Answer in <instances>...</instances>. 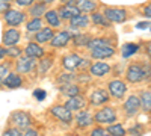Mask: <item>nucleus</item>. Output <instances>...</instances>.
Listing matches in <instances>:
<instances>
[{
	"mask_svg": "<svg viewBox=\"0 0 151 136\" xmlns=\"http://www.w3.org/2000/svg\"><path fill=\"white\" fill-rule=\"evenodd\" d=\"M80 62H82V58L79 55H76V53H70V55H67L64 59H62V65H64V68L68 70V71L77 70Z\"/></svg>",
	"mask_w": 151,
	"mask_h": 136,
	"instance_id": "obj_10",
	"label": "nucleus"
},
{
	"mask_svg": "<svg viewBox=\"0 0 151 136\" xmlns=\"http://www.w3.org/2000/svg\"><path fill=\"white\" fill-rule=\"evenodd\" d=\"M18 41H20V32L17 29H8L3 33V44L5 45L12 47V45H15Z\"/></svg>",
	"mask_w": 151,
	"mask_h": 136,
	"instance_id": "obj_16",
	"label": "nucleus"
},
{
	"mask_svg": "<svg viewBox=\"0 0 151 136\" xmlns=\"http://www.w3.org/2000/svg\"><path fill=\"white\" fill-rule=\"evenodd\" d=\"M50 112H52L53 117H56L58 119H60L62 122H71L73 121V114L71 110L67 109L65 106H53L52 109H50Z\"/></svg>",
	"mask_w": 151,
	"mask_h": 136,
	"instance_id": "obj_8",
	"label": "nucleus"
},
{
	"mask_svg": "<svg viewBox=\"0 0 151 136\" xmlns=\"http://www.w3.org/2000/svg\"><path fill=\"white\" fill-rule=\"evenodd\" d=\"M125 77H127V82L130 83H137L144 80V71H142V64H132L127 68V73H125Z\"/></svg>",
	"mask_w": 151,
	"mask_h": 136,
	"instance_id": "obj_3",
	"label": "nucleus"
},
{
	"mask_svg": "<svg viewBox=\"0 0 151 136\" xmlns=\"http://www.w3.org/2000/svg\"><path fill=\"white\" fill-rule=\"evenodd\" d=\"M109 101V92L104 89H95L91 94V104L92 106H100V104H104Z\"/></svg>",
	"mask_w": 151,
	"mask_h": 136,
	"instance_id": "obj_14",
	"label": "nucleus"
},
{
	"mask_svg": "<svg viewBox=\"0 0 151 136\" xmlns=\"http://www.w3.org/2000/svg\"><path fill=\"white\" fill-rule=\"evenodd\" d=\"M55 35H56V33H53V29H52V27H44V29H41L40 32H36L35 40H36L38 44H40V42H48V41L53 40Z\"/></svg>",
	"mask_w": 151,
	"mask_h": 136,
	"instance_id": "obj_20",
	"label": "nucleus"
},
{
	"mask_svg": "<svg viewBox=\"0 0 151 136\" xmlns=\"http://www.w3.org/2000/svg\"><path fill=\"white\" fill-rule=\"evenodd\" d=\"M9 70H11V64H9V62L0 64V77H2V79H6L9 74H11Z\"/></svg>",
	"mask_w": 151,
	"mask_h": 136,
	"instance_id": "obj_37",
	"label": "nucleus"
},
{
	"mask_svg": "<svg viewBox=\"0 0 151 136\" xmlns=\"http://www.w3.org/2000/svg\"><path fill=\"white\" fill-rule=\"evenodd\" d=\"M94 121L100 122V124H113V122L116 121L115 109L110 107V106H106L103 109H100L98 112L94 115Z\"/></svg>",
	"mask_w": 151,
	"mask_h": 136,
	"instance_id": "obj_1",
	"label": "nucleus"
},
{
	"mask_svg": "<svg viewBox=\"0 0 151 136\" xmlns=\"http://www.w3.org/2000/svg\"><path fill=\"white\" fill-rule=\"evenodd\" d=\"M3 82H5V79H2V77H0V85H2Z\"/></svg>",
	"mask_w": 151,
	"mask_h": 136,
	"instance_id": "obj_52",
	"label": "nucleus"
},
{
	"mask_svg": "<svg viewBox=\"0 0 151 136\" xmlns=\"http://www.w3.org/2000/svg\"><path fill=\"white\" fill-rule=\"evenodd\" d=\"M73 80H74V76H73L71 73H68V74H62V76L58 77V83H59L60 86L68 85V83H73Z\"/></svg>",
	"mask_w": 151,
	"mask_h": 136,
	"instance_id": "obj_34",
	"label": "nucleus"
},
{
	"mask_svg": "<svg viewBox=\"0 0 151 136\" xmlns=\"http://www.w3.org/2000/svg\"><path fill=\"white\" fill-rule=\"evenodd\" d=\"M15 2H17V5H20V6H30V5H33L35 0H15Z\"/></svg>",
	"mask_w": 151,
	"mask_h": 136,
	"instance_id": "obj_44",
	"label": "nucleus"
},
{
	"mask_svg": "<svg viewBox=\"0 0 151 136\" xmlns=\"http://www.w3.org/2000/svg\"><path fill=\"white\" fill-rule=\"evenodd\" d=\"M3 2H11V0H3Z\"/></svg>",
	"mask_w": 151,
	"mask_h": 136,
	"instance_id": "obj_53",
	"label": "nucleus"
},
{
	"mask_svg": "<svg viewBox=\"0 0 151 136\" xmlns=\"http://www.w3.org/2000/svg\"><path fill=\"white\" fill-rule=\"evenodd\" d=\"M91 38H89V35H76L74 36V44L77 45V47H88V44H89Z\"/></svg>",
	"mask_w": 151,
	"mask_h": 136,
	"instance_id": "obj_32",
	"label": "nucleus"
},
{
	"mask_svg": "<svg viewBox=\"0 0 151 136\" xmlns=\"http://www.w3.org/2000/svg\"><path fill=\"white\" fill-rule=\"evenodd\" d=\"M147 53H148V58L151 59V42L148 44V47H147Z\"/></svg>",
	"mask_w": 151,
	"mask_h": 136,
	"instance_id": "obj_50",
	"label": "nucleus"
},
{
	"mask_svg": "<svg viewBox=\"0 0 151 136\" xmlns=\"http://www.w3.org/2000/svg\"><path fill=\"white\" fill-rule=\"evenodd\" d=\"M11 121H12V124H14L17 129H29L30 127V117L29 114L26 112H21V110H15V112H12L11 115Z\"/></svg>",
	"mask_w": 151,
	"mask_h": 136,
	"instance_id": "obj_2",
	"label": "nucleus"
},
{
	"mask_svg": "<svg viewBox=\"0 0 151 136\" xmlns=\"http://www.w3.org/2000/svg\"><path fill=\"white\" fill-rule=\"evenodd\" d=\"M3 85L6 86V88H9V89H17V88H20V86L23 85V79H21L20 74H17V73H11L9 76L5 79Z\"/></svg>",
	"mask_w": 151,
	"mask_h": 136,
	"instance_id": "obj_18",
	"label": "nucleus"
},
{
	"mask_svg": "<svg viewBox=\"0 0 151 136\" xmlns=\"http://www.w3.org/2000/svg\"><path fill=\"white\" fill-rule=\"evenodd\" d=\"M52 64H53V59H52V58H44V59H41V62H40V73L44 74L45 71H48V68L52 67Z\"/></svg>",
	"mask_w": 151,
	"mask_h": 136,
	"instance_id": "obj_33",
	"label": "nucleus"
},
{
	"mask_svg": "<svg viewBox=\"0 0 151 136\" xmlns=\"http://www.w3.org/2000/svg\"><path fill=\"white\" fill-rule=\"evenodd\" d=\"M6 56V50L3 47H0V64H2V60H3V58Z\"/></svg>",
	"mask_w": 151,
	"mask_h": 136,
	"instance_id": "obj_49",
	"label": "nucleus"
},
{
	"mask_svg": "<svg viewBox=\"0 0 151 136\" xmlns=\"http://www.w3.org/2000/svg\"><path fill=\"white\" fill-rule=\"evenodd\" d=\"M11 8H9V3L8 2H3V0H0V14L2 12H6V11H9Z\"/></svg>",
	"mask_w": 151,
	"mask_h": 136,
	"instance_id": "obj_43",
	"label": "nucleus"
},
{
	"mask_svg": "<svg viewBox=\"0 0 151 136\" xmlns=\"http://www.w3.org/2000/svg\"><path fill=\"white\" fill-rule=\"evenodd\" d=\"M58 14L60 15V18H74V17H77L80 15V9L73 5V3H68V5H64V6H60L58 9Z\"/></svg>",
	"mask_w": 151,
	"mask_h": 136,
	"instance_id": "obj_11",
	"label": "nucleus"
},
{
	"mask_svg": "<svg viewBox=\"0 0 151 136\" xmlns=\"http://www.w3.org/2000/svg\"><path fill=\"white\" fill-rule=\"evenodd\" d=\"M137 50H139V45L134 44V42H127L121 47V55L124 59H129L130 56H133Z\"/></svg>",
	"mask_w": 151,
	"mask_h": 136,
	"instance_id": "obj_23",
	"label": "nucleus"
},
{
	"mask_svg": "<svg viewBox=\"0 0 151 136\" xmlns=\"http://www.w3.org/2000/svg\"><path fill=\"white\" fill-rule=\"evenodd\" d=\"M27 58H32V59H40L44 56V48L38 44V42H29L26 50H24Z\"/></svg>",
	"mask_w": 151,
	"mask_h": 136,
	"instance_id": "obj_13",
	"label": "nucleus"
},
{
	"mask_svg": "<svg viewBox=\"0 0 151 136\" xmlns=\"http://www.w3.org/2000/svg\"><path fill=\"white\" fill-rule=\"evenodd\" d=\"M92 76H97V77H103L106 76L107 73H110V65L109 64H104V62H95L91 65L89 68Z\"/></svg>",
	"mask_w": 151,
	"mask_h": 136,
	"instance_id": "obj_17",
	"label": "nucleus"
},
{
	"mask_svg": "<svg viewBox=\"0 0 151 136\" xmlns=\"http://www.w3.org/2000/svg\"><path fill=\"white\" fill-rule=\"evenodd\" d=\"M26 27H27L29 32H40L42 29V21H41V18H32L27 23Z\"/></svg>",
	"mask_w": 151,
	"mask_h": 136,
	"instance_id": "obj_30",
	"label": "nucleus"
},
{
	"mask_svg": "<svg viewBox=\"0 0 151 136\" xmlns=\"http://www.w3.org/2000/svg\"><path fill=\"white\" fill-rule=\"evenodd\" d=\"M53 0H41V3H52Z\"/></svg>",
	"mask_w": 151,
	"mask_h": 136,
	"instance_id": "obj_51",
	"label": "nucleus"
},
{
	"mask_svg": "<svg viewBox=\"0 0 151 136\" xmlns=\"http://www.w3.org/2000/svg\"><path fill=\"white\" fill-rule=\"evenodd\" d=\"M76 6L80 9V12H92L97 8V3L92 0H76Z\"/></svg>",
	"mask_w": 151,
	"mask_h": 136,
	"instance_id": "obj_24",
	"label": "nucleus"
},
{
	"mask_svg": "<svg viewBox=\"0 0 151 136\" xmlns=\"http://www.w3.org/2000/svg\"><path fill=\"white\" fill-rule=\"evenodd\" d=\"M91 20H92L95 24H101V26H109V21H107L101 14H92Z\"/></svg>",
	"mask_w": 151,
	"mask_h": 136,
	"instance_id": "obj_35",
	"label": "nucleus"
},
{
	"mask_svg": "<svg viewBox=\"0 0 151 136\" xmlns=\"http://www.w3.org/2000/svg\"><path fill=\"white\" fill-rule=\"evenodd\" d=\"M65 107L70 110H82L83 107H86V98L83 95H76L68 98V101L65 103Z\"/></svg>",
	"mask_w": 151,
	"mask_h": 136,
	"instance_id": "obj_12",
	"label": "nucleus"
},
{
	"mask_svg": "<svg viewBox=\"0 0 151 136\" xmlns=\"http://www.w3.org/2000/svg\"><path fill=\"white\" fill-rule=\"evenodd\" d=\"M45 20H47V23H48L52 27H58L59 24H60L58 11H47V12H45Z\"/></svg>",
	"mask_w": 151,
	"mask_h": 136,
	"instance_id": "obj_26",
	"label": "nucleus"
},
{
	"mask_svg": "<svg viewBox=\"0 0 151 136\" xmlns=\"http://www.w3.org/2000/svg\"><path fill=\"white\" fill-rule=\"evenodd\" d=\"M24 20H26V15H24L21 11L9 9V11L5 12V21L9 26H18V24H21Z\"/></svg>",
	"mask_w": 151,
	"mask_h": 136,
	"instance_id": "obj_6",
	"label": "nucleus"
},
{
	"mask_svg": "<svg viewBox=\"0 0 151 136\" xmlns=\"http://www.w3.org/2000/svg\"><path fill=\"white\" fill-rule=\"evenodd\" d=\"M109 41L104 40V38H95V40H91L89 44H88V48L89 50H94V48H101V47H109Z\"/></svg>",
	"mask_w": 151,
	"mask_h": 136,
	"instance_id": "obj_29",
	"label": "nucleus"
},
{
	"mask_svg": "<svg viewBox=\"0 0 151 136\" xmlns=\"http://www.w3.org/2000/svg\"><path fill=\"white\" fill-rule=\"evenodd\" d=\"M104 17L109 21L113 23H124L127 18V12L122 8H106L104 9Z\"/></svg>",
	"mask_w": 151,
	"mask_h": 136,
	"instance_id": "obj_4",
	"label": "nucleus"
},
{
	"mask_svg": "<svg viewBox=\"0 0 151 136\" xmlns=\"http://www.w3.org/2000/svg\"><path fill=\"white\" fill-rule=\"evenodd\" d=\"M2 136H21V130H20V129H17V127H12V129L5 130Z\"/></svg>",
	"mask_w": 151,
	"mask_h": 136,
	"instance_id": "obj_39",
	"label": "nucleus"
},
{
	"mask_svg": "<svg viewBox=\"0 0 151 136\" xmlns=\"http://www.w3.org/2000/svg\"><path fill=\"white\" fill-rule=\"evenodd\" d=\"M141 109V97L137 95H130L124 103V112L127 114V117H133L137 114V110Z\"/></svg>",
	"mask_w": 151,
	"mask_h": 136,
	"instance_id": "obj_5",
	"label": "nucleus"
},
{
	"mask_svg": "<svg viewBox=\"0 0 151 136\" xmlns=\"http://www.w3.org/2000/svg\"><path fill=\"white\" fill-rule=\"evenodd\" d=\"M144 15L148 17V18H151V5L145 6V9H144Z\"/></svg>",
	"mask_w": 151,
	"mask_h": 136,
	"instance_id": "obj_48",
	"label": "nucleus"
},
{
	"mask_svg": "<svg viewBox=\"0 0 151 136\" xmlns=\"http://www.w3.org/2000/svg\"><path fill=\"white\" fill-rule=\"evenodd\" d=\"M88 23H89V18L80 14L77 17L71 18V27H85V26H88Z\"/></svg>",
	"mask_w": 151,
	"mask_h": 136,
	"instance_id": "obj_27",
	"label": "nucleus"
},
{
	"mask_svg": "<svg viewBox=\"0 0 151 136\" xmlns=\"http://www.w3.org/2000/svg\"><path fill=\"white\" fill-rule=\"evenodd\" d=\"M136 27H137V29H148V27H151V24H150L148 21H141V23L136 24Z\"/></svg>",
	"mask_w": 151,
	"mask_h": 136,
	"instance_id": "obj_45",
	"label": "nucleus"
},
{
	"mask_svg": "<svg viewBox=\"0 0 151 136\" xmlns=\"http://www.w3.org/2000/svg\"><path fill=\"white\" fill-rule=\"evenodd\" d=\"M141 109L145 112H151V91H144L141 94Z\"/></svg>",
	"mask_w": 151,
	"mask_h": 136,
	"instance_id": "obj_25",
	"label": "nucleus"
},
{
	"mask_svg": "<svg viewBox=\"0 0 151 136\" xmlns=\"http://www.w3.org/2000/svg\"><path fill=\"white\" fill-rule=\"evenodd\" d=\"M142 71H144V79H148L151 76V65L150 64H142Z\"/></svg>",
	"mask_w": 151,
	"mask_h": 136,
	"instance_id": "obj_41",
	"label": "nucleus"
},
{
	"mask_svg": "<svg viewBox=\"0 0 151 136\" xmlns=\"http://www.w3.org/2000/svg\"><path fill=\"white\" fill-rule=\"evenodd\" d=\"M60 94L71 98V97L79 95V94H80V89H79V86L76 85V83H68V85L60 86Z\"/></svg>",
	"mask_w": 151,
	"mask_h": 136,
	"instance_id": "obj_22",
	"label": "nucleus"
},
{
	"mask_svg": "<svg viewBox=\"0 0 151 136\" xmlns=\"http://www.w3.org/2000/svg\"><path fill=\"white\" fill-rule=\"evenodd\" d=\"M89 136H110V135H109L107 129H103V127H97V129H94V130L91 132V135H89Z\"/></svg>",
	"mask_w": 151,
	"mask_h": 136,
	"instance_id": "obj_38",
	"label": "nucleus"
},
{
	"mask_svg": "<svg viewBox=\"0 0 151 136\" xmlns=\"http://www.w3.org/2000/svg\"><path fill=\"white\" fill-rule=\"evenodd\" d=\"M113 55H115V48H113L112 45L101 47V48H94V50H91L92 59H106V58H110Z\"/></svg>",
	"mask_w": 151,
	"mask_h": 136,
	"instance_id": "obj_15",
	"label": "nucleus"
},
{
	"mask_svg": "<svg viewBox=\"0 0 151 136\" xmlns=\"http://www.w3.org/2000/svg\"><path fill=\"white\" fill-rule=\"evenodd\" d=\"M76 121H77V126L80 129H85L88 126H91V122L94 121V118L91 117L89 112H86V110H82V112L76 117Z\"/></svg>",
	"mask_w": 151,
	"mask_h": 136,
	"instance_id": "obj_21",
	"label": "nucleus"
},
{
	"mask_svg": "<svg viewBox=\"0 0 151 136\" xmlns=\"http://www.w3.org/2000/svg\"><path fill=\"white\" fill-rule=\"evenodd\" d=\"M125 91H127V85H125L122 80L115 79V80L109 82V92H110V95H113L115 98H122Z\"/></svg>",
	"mask_w": 151,
	"mask_h": 136,
	"instance_id": "obj_9",
	"label": "nucleus"
},
{
	"mask_svg": "<svg viewBox=\"0 0 151 136\" xmlns=\"http://www.w3.org/2000/svg\"><path fill=\"white\" fill-rule=\"evenodd\" d=\"M142 132H144V127H142L141 124H137V126H134V127L130 129V133H132L133 136H141Z\"/></svg>",
	"mask_w": 151,
	"mask_h": 136,
	"instance_id": "obj_40",
	"label": "nucleus"
},
{
	"mask_svg": "<svg viewBox=\"0 0 151 136\" xmlns=\"http://www.w3.org/2000/svg\"><path fill=\"white\" fill-rule=\"evenodd\" d=\"M20 55H21V48H18V47H8L6 48V56H9L12 59L18 58Z\"/></svg>",
	"mask_w": 151,
	"mask_h": 136,
	"instance_id": "obj_36",
	"label": "nucleus"
},
{
	"mask_svg": "<svg viewBox=\"0 0 151 136\" xmlns=\"http://www.w3.org/2000/svg\"><path fill=\"white\" fill-rule=\"evenodd\" d=\"M86 67H89V60H88V59H82V62H80L77 70H85Z\"/></svg>",
	"mask_w": 151,
	"mask_h": 136,
	"instance_id": "obj_46",
	"label": "nucleus"
},
{
	"mask_svg": "<svg viewBox=\"0 0 151 136\" xmlns=\"http://www.w3.org/2000/svg\"><path fill=\"white\" fill-rule=\"evenodd\" d=\"M33 95H35V98H38V100H44L45 98V91L44 89H35L33 91Z\"/></svg>",
	"mask_w": 151,
	"mask_h": 136,
	"instance_id": "obj_42",
	"label": "nucleus"
},
{
	"mask_svg": "<svg viewBox=\"0 0 151 136\" xmlns=\"http://www.w3.org/2000/svg\"><path fill=\"white\" fill-rule=\"evenodd\" d=\"M24 136H40V135H38V132L33 130V129H27V132L24 133Z\"/></svg>",
	"mask_w": 151,
	"mask_h": 136,
	"instance_id": "obj_47",
	"label": "nucleus"
},
{
	"mask_svg": "<svg viewBox=\"0 0 151 136\" xmlns=\"http://www.w3.org/2000/svg\"><path fill=\"white\" fill-rule=\"evenodd\" d=\"M36 68V59L32 58H18L17 60V71L21 74H27Z\"/></svg>",
	"mask_w": 151,
	"mask_h": 136,
	"instance_id": "obj_7",
	"label": "nucleus"
},
{
	"mask_svg": "<svg viewBox=\"0 0 151 136\" xmlns=\"http://www.w3.org/2000/svg\"><path fill=\"white\" fill-rule=\"evenodd\" d=\"M70 38H71V35H70L68 32H65V30H64V32L56 33V35L53 36V40L50 41V42H52V45H53V47L59 48V47H65V45L68 44Z\"/></svg>",
	"mask_w": 151,
	"mask_h": 136,
	"instance_id": "obj_19",
	"label": "nucleus"
},
{
	"mask_svg": "<svg viewBox=\"0 0 151 136\" xmlns=\"http://www.w3.org/2000/svg\"><path fill=\"white\" fill-rule=\"evenodd\" d=\"M107 132L110 136H124V133H125V130L121 124H110L107 127Z\"/></svg>",
	"mask_w": 151,
	"mask_h": 136,
	"instance_id": "obj_31",
	"label": "nucleus"
},
{
	"mask_svg": "<svg viewBox=\"0 0 151 136\" xmlns=\"http://www.w3.org/2000/svg\"><path fill=\"white\" fill-rule=\"evenodd\" d=\"M45 11H47V8H45V3H36V5H33L32 8H30V15L33 17V18H40V15H42V14H45Z\"/></svg>",
	"mask_w": 151,
	"mask_h": 136,
	"instance_id": "obj_28",
	"label": "nucleus"
}]
</instances>
